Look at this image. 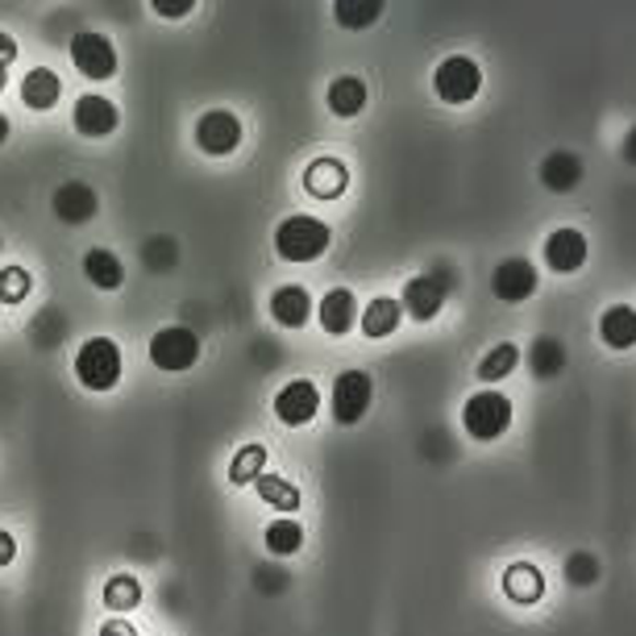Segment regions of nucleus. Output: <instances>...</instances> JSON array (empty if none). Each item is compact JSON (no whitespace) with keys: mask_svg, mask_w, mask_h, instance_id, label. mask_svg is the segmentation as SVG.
<instances>
[{"mask_svg":"<svg viewBox=\"0 0 636 636\" xmlns=\"http://www.w3.org/2000/svg\"><path fill=\"white\" fill-rule=\"evenodd\" d=\"M192 9H196L192 0H154V13L159 18H187Z\"/></svg>","mask_w":636,"mask_h":636,"instance_id":"34","label":"nucleus"},{"mask_svg":"<svg viewBox=\"0 0 636 636\" xmlns=\"http://www.w3.org/2000/svg\"><path fill=\"white\" fill-rule=\"evenodd\" d=\"M76 379L88 391H113L122 379V349L113 337H92L76 354Z\"/></svg>","mask_w":636,"mask_h":636,"instance_id":"2","label":"nucleus"},{"mask_svg":"<svg viewBox=\"0 0 636 636\" xmlns=\"http://www.w3.org/2000/svg\"><path fill=\"white\" fill-rule=\"evenodd\" d=\"M76 129H80L83 138H108L113 129H117V122H122V113H117V104L104 101V96H96V92H88V96H80L76 101Z\"/></svg>","mask_w":636,"mask_h":636,"instance_id":"13","label":"nucleus"},{"mask_svg":"<svg viewBox=\"0 0 636 636\" xmlns=\"http://www.w3.org/2000/svg\"><path fill=\"white\" fill-rule=\"evenodd\" d=\"M504 591H508L512 603H536L545 595V575L536 570L533 562H512L504 570Z\"/></svg>","mask_w":636,"mask_h":636,"instance_id":"20","label":"nucleus"},{"mask_svg":"<svg viewBox=\"0 0 636 636\" xmlns=\"http://www.w3.org/2000/svg\"><path fill=\"white\" fill-rule=\"evenodd\" d=\"M346 184H349V171L337 159H316L304 171V187H309L316 200H337L346 192Z\"/></svg>","mask_w":636,"mask_h":636,"instance_id":"17","label":"nucleus"},{"mask_svg":"<svg viewBox=\"0 0 636 636\" xmlns=\"http://www.w3.org/2000/svg\"><path fill=\"white\" fill-rule=\"evenodd\" d=\"M254 492H258L263 504L279 508V512H296L300 508V487H291L288 478H279V474H258L254 478Z\"/></svg>","mask_w":636,"mask_h":636,"instance_id":"25","label":"nucleus"},{"mask_svg":"<svg viewBox=\"0 0 636 636\" xmlns=\"http://www.w3.org/2000/svg\"><path fill=\"white\" fill-rule=\"evenodd\" d=\"M370 400H374V383L367 370H346L333 383V420L337 425H358L367 416Z\"/></svg>","mask_w":636,"mask_h":636,"instance_id":"7","label":"nucleus"},{"mask_svg":"<svg viewBox=\"0 0 636 636\" xmlns=\"http://www.w3.org/2000/svg\"><path fill=\"white\" fill-rule=\"evenodd\" d=\"M258 474H267V450H263V446L238 450L233 466H229V483H233V487H246V483H254Z\"/></svg>","mask_w":636,"mask_h":636,"instance_id":"30","label":"nucleus"},{"mask_svg":"<svg viewBox=\"0 0 636 636\" xmlns=\"http://www.w3.org/2000/svg\"><path fill=\"white\" fill-rule=\"evenodd\" d=\"M578 180H582V163H578V154H570V150H554L541 163V184L550 187V192H575Z\"/></svg>","mask_w":636,"mask_h":636,"instance_id":"22","label":"nucleus"},{"mask_svg":"<svg viewBox=\"0 0 636 636\" xmlns=\"http://www.w3.org/2000/svg\"><path fill=\"white\" fill-rule=\"evenodd\" d=\"M196 358H200V337H196L192 328L171 325V328H159V333L150 337V362L159 370L180 374V370L196 367Z\"/></svg>","mask_w":636,"mask_h":636,"instance_id":"5","label":"nucleus"},{"mask_svg":"<svg viewBox=\"0 0 636 636\" xmlns=\"http://www.w3.org/2000/svg\"><path fill=\"white\" fill-rule=\"evenodd\" d=\"M4 83H9V80H4V67H0V92H4Z\"/></svg>","mask_w":636,"mask_h":636,"instance_id":"40","label":"nucleus"},{"mask_svg":"<svg viewBox=\"0 0 636 636\" xmlns=\"http://www.w3.org/2000/svg\"><path fill=\"white\" fill-rule=\"evenodd\" d=\"M71 62H76V71L88 76V80H113L117 76V50H113V42L96 34V30H83L71 38Z\"/></svg>","mask_w":636,"mask_h":636,"instance_id":"6","label":"nucleus"},{"mask_svg":"<svg viewBox=\"0 0 636 636\" xmlns=\"http://www.w3.org/2000/svg\"><path fill=\"white\" fill-rule=\"evenodd\" d=\"M529 362H533V374H541V379H554V374L566 370V346H562L557 337H536Z\"/></svg>","mask_w":636,"mask_h":636,"instance_id":"27","label":"nucleus"},{"mask_svg":"<svg viewBox=\"0 0 636 636\" xmlns=\"http://www.w3.org/2000/svg\"><path fill=\"white\" fill-rule=\"evenodd\" d=\"M316 412H321V391H316V383H309V379H291L288 388L275 395V416H279L284 425H291V429L309 425Z\"/></svg>","mask_w":636,"mask_h":636,"instance_id":"8","label":"nucleus"},{"mask_svg":"<svg viewBox=\"0 0 636 636\" xmlns=\"http://www.w3.org/2000/svg\"><path fill=\"white\" fill-rule=\"evenodd\" d=\"M446 279L441 275H416L404 288V312L412 321H432L437 312L446 309Z\"/></svg>","mask_w":636,"mask_h":636,"instance_id":"12","label":"nucleus"},{"mask_svg":"<svg viewBox=\"0 0 636 636\" xmlns=\"http://www.w3.org/2000/svg\"><path fill=\"white\" fill-rule=\"evenodd\" d=\"M599 337L608 349H633L636 346V309L633 304H612L599 316Z\"/></svg>","mask_w":636,"mask_h":636,"instance_id":"18","label":"nucleus"},{"mask_svg":"<svg viewBox=\"0 0 636 636\" xmlns=\"http://www.w3.org/2000/svg\"><path fill=\"white\" fill-rule=\"evenodd\" d=\"M270 316L279 321L284 328H304L312 316V296L309 288H300V284H288V288H279L270 296Z\"/></svg>","mask_w":636,"mask_h":636,"instance_id":"15","label":"nucleus"},{"mask_svg":"<svg viewBox=\"0 0 636 636\" xmlns=\"http://www.w3.org/2000/svg\"><path fill=\"white\" fill-rule=\"evenodd\" d=\"M333 18L342 21L346 30H367L374 21L383 18V4L379 0H337L333 4Z\"/></svg>","mask_w":636,"mask_h":636,"instance_id":"28","label":"nucleus"},{"mask_svg":"<svg viewBox=\"0 0 636 636\" xmlns=\"http://www.w3.org/2000/svg\"><path fill=\"white\" fill-rule=\"evenodd\" d=\"M624 159H628V163H636V129L628 134V138H624Z\"/></svg>","mask_w":636,"mask_h":636,"instance_id":"38","label":"nucleus"},{"mask_svg":"<svg viewBox=\"0 0 636 636\" xmlns=\"http://www.w3.org/2000/svg\"><path fill=\"white\" fill-rule=\"evenodd\" d=\"M96 208H101L96 192L88 184H80V180H71V184H62L55 192V217L67 221V226H88L96 217Z\"/></svg>","mask_w":636,"mask_h":636,"instance_id":"14","label":"nucleus"},{"mask_svg":"<svg viewBox=\"0 0 636 636\" xmlns=\"http://www.w3.org/2000/svg\"><path fill=\"white\" fill-rule=\"evenodd\" d=\"M404 321V304L400 300H391V296H379V300H370L367 312L358 316V328L367 333V337H391L395 328Z\"/></svg>","mask_w":636,"mask_h":636,"instance_id":"21","label":"nucleus"},{"mask_svg":"<svg viewBox=\"0 0 636 636\" xmlns=\"http://www.w3.org/2000/svg\"><path fill=\"white\" fill-rule=\"evenodd\" d=\"M492 291L504 300V304H524L536 291V267L529 258H508L499 263L492 275Z\"/></svg>","mask_w":636,"mask_h":636,"instance_id":"11","label":"nucleus"},{"mask_svg":"<svg viewBox=\"0 0 636 636\" xmlns=\"http://www.w3.org/2000/svg\"><path fill=\"white\" fill-rule=\"evenodd\" d=\"M13 59H18V42L9 38V34H0V67H9Z\"/></svg>","mask_w":636,"mask_h":636,"instance_id":"37","label":"nucleus"},{"mask_svg":"<svg viewBox=\"0 0 636 636\" xmlns=\"http://www.w3.org/2000/svg\"><path fill=\"white\" fill-rule=\"evenodd\" d=\"M4 138H9V117L0 113V142H4Z\"/></svg>","mask_w":636,"mask_h":636,"instance_id":"39","label":"nucleus"},{"mask_svg":"<svg viewBox=\"0 0 636 636\" xmlns=\"http://www.w3.org/2000/svg\"><path fill=\"white\" fill-rule=\"evenodd\" d=\"M328 108H333L337 117H358V113L367 108V83L354 80V76L333 80V88H328Z\"/></svg>","mask_w":636,"mask_h":636,"instance_id":"24","label":"nucleus"},{"mask_svg":"<svg viewBox=\"0 0 636 636\" xmlns=\"http://www.w3.org/2000/svg\"><path fill=\"white\" fill-rule=\"evenodd\" d=\"M59 96H62V83L50 67H34V71L21 80V101H25V108H34V113L55 108Z\"/></svg>","mask_w":636,"mask_h":636,"instance_id":"19","label":"nucleus"},{"mask_svg":"<svg viewBox=\"0 0 636 636\" xmlns=\"http://www.w3.org/2000/svg\"><path fill=\"white\" fill-rule=\"evenodd\" d=\"M142 603V582L134 575H113L104 582V608L108 612H134Z\"/></svg>","mask_w":636,"mask_h":636,"instance_id":"26","label":"nucleus"},{"mask_svg":"<svg viewBox=\"0 0 636 636\" xmlns=\"http://www.w3.org/2000/svg\"><path fill=\"white\" fill-rule=\"evenodd\" d=\"M566 578H570L575 587H591V582H599V557L595 554H570V562H566Z\"/></svg>","mask_w":636,"mask_h":636,"instance_id":"33","label":"nucleus"},{"mask_svg":"<svg viewBox=\"0 0 636 636\" xmlns=\"http://www.w3.org/2000/svg\"><path fill=\"white\" fill-rule=\"evenodd\" d=\"M354 325H358V300H354V291L333 288L321 300V328H325L328 337H346Z\"/></svg>","mask_w":636,"mask_h":636,"instance_id":"16","label":"nucleus"},{"mask_svg":"<svg viewBox=\"0 0 636 636\" xmlns=\"http://www.w3.org/2000/svg\"><path fill=\"white\" fill-rule=\"evenodd\" d=\"M328 242H333V229L325 221H316V217H304V212L288 217L284 226L275 229V250L288 263H316L328 250Z\"/></svg>","mask_w":636,"mask_h":636,"instance_id":"1","label":"nucleus"},{"mask_svg":"<svg viewBox=\"0 0 636 636\" xmlns=\"http://www.w3.org/2000/svg\"><path fill=\"white\" fill-rule=\"evenodd\" d=\"M587 254H591V246H587V233H582V229H570V226L554 229L550 242H545V263H550V270H557V275H575V270H582Z\"/></svg>","mask_w":636,"mask_h":636,"instance_id":"10","label":"nucleus"},{"mask_svg":"<svg viewBox=\"0 0 636 636\" xmlns=\"http://www.w3.org/2000/svg\"><path fill=\"white\" fill-rule=\"evenodd\" d=\"M432 88H437V96L446 104H471L478 96V88H483V71L466 55H450V59L437 62Z\"/></svg>","mask_w":636,"mask_h":636,"instance_id":"4","label":"nucleus"},{"mask_svg":"<svg viewBox=\"0 0 636 636\" xmlns=\"http://www.w3.org/2000/svg\"><path fill=\"white\" fill-rule=\"evenodd\" d=\"M30 296V275L21 267L0 270V304H21Z\"/></svg>","mask_w":636,"mask_h":636,"instance_id":"32","label":"nucleus"},{"mask_svg":"<svg viewBox=\"0 0 636 636\" xmlns=\"http://www.w3.org/2000/svg\"><path fill=\"white\" fill-rule=\"evenodd\" d=\"M300 545H304V529H300V520H275V524L267 529V550L275 557L300 554Z\"/></svg>","mask_w":636,"mask_h":636,"instance_id":"31","label":"nucleus"},{"mask_svg":"<svg viewBox=\"0 0 636 636\" xmlns=\"http://www.w3.org/2000/svg\"><path fill=\"white\" fill-rule=\"evenodd\" d=\"M101 636H138L129 620H104L101 624Z\"/></svg>","mask_w":636,"mask_h":636,"instance_id":"35","label":"nucleus"},{"mask_svg":"<svg viewBox=\"0 0 636 636\" xmlns=\"http://www.w3.org/2000/svg\"><path fill=\"white\" fill-rule=\"evenodd\" d=\"M462 425L474 441H495L512 429V400L504 391H478L462 408Z\"/></svg>","mask_w":636,"mask_h":636,"instance_id":"3","label":"nucleus"},{"mask_svg":"<svg viewBox=\"0 0 636 636\" xmlns=\"http://www.w3.org/2000/svg\"><path fill=\"white\" fill-rule=\"evenodd\" d=\"M516 362H520V349H516L512 342H499V346L487 349V358L478 362V379H483V383H499V379L512 374Z\"/></svg>","mask_w":636,"mask_h":636,"instance_id":"29","label":"nucleus"},{"mask_svg":"<svg viewBox=\"0 0 636 636\" xmlns=\"http://www.w3.org/2000/svg\"><path fill=\"white\" fill-rule=\"evenodd\" d=\"M196 142H200L205 154H233L238 142H242V122L233 113H226V108H212L196 125Z\"/></svg>","mask_w":636,"mask_h":636,"instance_id":"9","label":"nucleus"},{"mask_svg":"<svg viewBox=\"0 0 636 636\" xmlns=\"http://www.w3.org/2000/svg\"><path fill=\"white\" fill-rule=\"evenodd\" d=\"M83 275H88V284L101 291H117L125 284V267L117 263V254H108V250H88L83 254Z\"/></svg>","mask_w":636,"mask_h":636,"instance_id":"23","label":"nucleus"},{"mask_svg":"<svg viewBox=\"0 0 636 636\" xmlns=\"http://www.w3.org/2000/svg\"><path fill=\"white\" fill-rule=\"evenodd\" d=\"M13 557H18V541H13V536L0 529V566H9Z\"/></svg>","mask_w":636,"mask_h":636,"instance_id":"36","label":"nucleus"}]
</instances>
